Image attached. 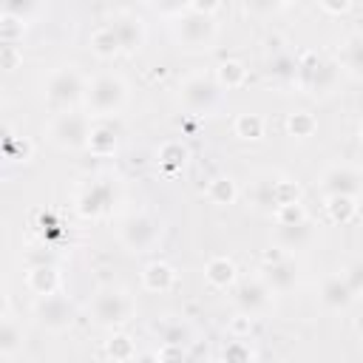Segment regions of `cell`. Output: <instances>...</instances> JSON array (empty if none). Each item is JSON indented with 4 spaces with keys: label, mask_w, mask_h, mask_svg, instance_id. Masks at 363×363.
<instances>
[{
    "label": "cell",
    "mask_w": 363,
    "mask_h": 363,
    "mask_svg": "<svg viewBox=\"0 0 363 363\" xmlns=\"http://www.w3.org/2000/svg\"><path fill=\"white\" fill-rule=\"evenodd\" d=\"M128 102V82L119 74H96L94 79H85V113L91 119H111L113 113H119Z\"/></svg>",
    "instance_id": "obj_1"
},
{
    "label": "cell",
    "mask_w": 363,
    "mask_h": 363,
    "mask_svg": "<svg viewBox=\"0 0 363 363\" xmlns=\"http://www.w3.org/2000/svg\"><path fill=\"white\" fill-rule=\"evenodd\" d=\"M170 37L184 51H207V48H213V43L218 37V23H216L213 14L184 11V14L173 17Z\"/></svg>",
    "instance_id": "obj_2"
},
{
    "label": "cell",
    "mask_w": 363,
    "mask_h": 363,
    "mask_svg": "<svg viewBox=\"0 0 363 363\" xmlns=\"http://www.w3.org/2000/svg\"><path fill=\"white\" fill-rule=\"evenodd\" d=\"M91 122L94 119L79 108L57 111L45 125V136L60 150H85L88 133H91Z\"/></svg>",
    "instance_id": "obj_3"
},
{
    "label": "cell",
    "mask_w": 363,
    "mask_h": 363,
    "mask_svg": "<svg viewBox=\"0 0 363 363\" xmlns=\"http://www.w3.org/2000/svg\"><path fill=\"white\" fill-rule=\"evenodd\" d=\"M133 312H136V301L122 286H105L91 301V318L96 326H105V329H116L128 323Z\"/></svg>",
    "instance_id": "obj_4"
},
{
    "label": "cell",
    "mask_w": 363,
    "mask_h": 363,
    "mask_svg": "<svg viewBox=\"0 0 363 363\" xmlns=\"http://www.w3.org/2000/svg\"><path fill=\"white\" fill-rule=\"evenodd\" d=\"M85 96V77L79 74L77 65H62L57 68L48 82H45V105L57 113V111H71L79 108Z\"/></svg>",
    "instance_id": "obj_5"
},
{
    "label": "cell",
    "mask_w": 363,
    "mask_h": 363,
    "mask_svg": "<svg viewBox=\"0 0 363 363\" xmlns=\"http://www.w3.org/2000/svg\"><path fill=\"white\" fill-rule=\"evenodd\" d=\"M337 65L318 57L315 51H303L298 60H295V79L303 91L309 94H329L337 82Z\"/></svg>",
    "instance_id": "obj_6"
},
{
    "label": "cell",
    "mask_w": 363,
    "mask_h": 363,
    "mask_svg": "<svg viewBox=\"0 0 363 363\" xmlns=\"http://www.w3.org/2000/svg\"><path fill=\"white\" fill-rule=\"evenodd\" d=\"M221 85L213 79V77H204V74H193L182 82L179 88V102L184 105V111L196 113V116H207L213 113L218 105H221Z\"/></svg>",
    "instance_id": "obj_7"
},
{
    "label": "cell",
    "mask_w": 363,
    "mask_h": 363,
    "mask_svg": "<svg viewBox=\"0 0 363 363\" xmlns=\"http://www.w3.org/2000/svg\"><path fill=\"white\" fill-rule=\"evenodd\" d=\"M119 244L128 250V252H150L156 250L159 244V235H162V227L153 216L147 213H130L128 218L119 221Z\"/></svg>",
    "instance_id": "obj_8"
},
{
    "label": "cell",
    "mask_w": 363,
    "mask_h": 363,
    "mask_svg": "<svg viewBox=\"0 0 363 363\" xmlns=\"http://www.w3.org/2000/svg\"><path fill=\"white\" fill-rule=\"evenodd\" d=\"M113 199H116V187L111 184V179H94L77 193L74 210L82 218H102L113 207Z\"/></svg>",
    "instance_id": "obj_9"
},
{
    "label": "cell",
    "mask_w": 363,
    "mask_h": 363,
    "mask_svg": "<svg viewBox=\"0 0 363 363\" xmlns=\"http://www.w3.org/2000/svg\"><path fill=\"white\" fill-rule=\"evenodd\" d=\"M261 278L272 292H289L298 284V264L286 250H275L264 255Z\"/></svg>",
    "instance_id": "obj_10"
},
{
    "label": "cell",
    "mask_w": 363,
    "mask_h": 363,
    "mask_svg": "<svg viewBox=\"0 0 363 363\" xmlns=\"http://www.w3.org/2000/svg\"><path fill=\"white\" fill-rule=\"evenodd\" d=\"M269 301H272V289L264 284L261 275L255 278H244L233 286V303L238 312L250 315V318H258L261 312L269 309Z\"/></svg>",
    "instance_id": "obj_11"
},
{
    "label": "cell",
    "mask_w": 363,
    "mask_h": 363,
    "mask_svg": "<svg viewBox=\"0 0 363 363\" xmlns=\"http://www.w3.org/2000/svg\"><path fill=\"white\" fill-rule=\"evenodd\" d=\"M360 170L354 164H332L320 173L318 179V190L323 199L329 196H360Z\"/></svg>",
    "instance_id": "obj_12"
},
{
    "label": "cell",
    "mask_w": 363,
    "mask_h": 363,
    "mask_svg": "<svg viewBox=\"0 0 363 363\" xmlns=\"http://www.w3.org/2000/svg\"><path fill=\"white\" fill-rule=\"evenodd\" d=\"M108 28L113 31V37H116V43H119V51H128V54H133V51H139L142 48V43H145V20L139 17V14H133V11H119V14H113L111 17V23H108Z\"/></svg>",
    "instance_id": "obj_13"
},
{
    "label": "cell",
    "mask_w": 363,
    "mask_h": 363,
    "mask_svg": "<svg viewBox=\"0 0 363 363\" xmlns=\"http://www.w3.org/2000/svg\"><path fill=\"white\" fill-rule=\"evenodd\" d=\"M34 315H37V320H40L45 329H51V332H62V329H68L71 320H74V306H71L62 295L51 292V295H43V298L37 301Z\"/></svg>",
    "instance_id": "obj_14"
},
{
    "label": "cell",
    "mask_w": 363,
    "mask_h": 363,
    "mask_svg": "<svg viewBox=\"0 0 363 363\" xmlns=\"http://www.w3.org/2000/svg\"><path fill=\"white\" fill-rule=\"evenodd\" d=\"M357 292H360V289L349 281L346 272L329 275V278H323V284H320V303H323L326 309H332V312H343L346 306H352V301L357 298Z\"/></svg>",
    "instance_id": "obj_15"
},
{
    "label": "cell",
    "mask_w": 363,
    "mask_h": 363,
    "mask_svg": "<svg viewBox=\"0 0 363 363\" xmlns=\"http://www.w3.org/2000/svg\"><path fill=\"white\" fill-rule=\"evenodd\" d=\"M119 145V133L113 128V122L108 119H94L91 122V133H88V145L85 150H91L94 156H111Z\"/></svg>",
    "instance_id": "obj_16"
},
{
    "label": "cell",
    "mask_w": 363,
    "mask_h": 363,
    "mask_svg": "<svg viewBox=\"0 0 363 363\" xmlns=\"http://www.w3.org/2000/svg\"><path fill=\"white\" fill-rule=\"evenodd\" d=\"M312 238H315V227H312L309 216L301 221H292V224H278V241H281V250H286V252L309 247Z\"/></svg>",
    "instance_id": "obj_17"
},
{
    "label": "cell",
    "mask_w": 363,
    "mask_h": 363,
    "mask_svg": "<svg viewBox=\"0 0 363 363\" xmlns=\"http://www.w3.org/2000/svg\"><path fill=\"white\" fill-rule=\"evenodd\" d=\"M204 278H207V284L216 286V289H230V286L235 284V278H238V269H235V264H233L227 255H216V258L207 261Z\"/></svg>",
    "instance_id": "obj_18"
},
{
    "label": "cell",
    "mask_w": 363,
    "mask_h": 363,
    "mask_svg": "<svg viewBox=\"0 0 363 363\" xmlns=\"http://www.w3.org/2000/svg\"><path fill=\"white\" fill-rule=\"evenodd\" d=\"M173 284H176V272L164 261H153L142 269V286L147 292H167V289H173Z\"/></svg>",
    "instance_id": "obj_19"
},
{
    "label": "cell",
    "mask_w": 363,
    "mask_h": 363,
    "mask_svg": "<svg viewBox=\"0 0 363 363\" xmlns=\"http://www.w3.org/2000/svg\"><path fill=\"white\" fill-rule=\"evenodd\" d=\"M26 284H28V289H31L37 298L51 295V292H57V286H60V272H57L54 267H48V264H40V267L28 269Z\"/></svg>",
    "instance_id": "obj_20"
},
{
    "label": "cell",
    "mask_w": 363,
    "mask_h": 363,
    "mask_svg": "<svg viewBox=\"0 0 363 363\" xmlns=\"http://www.w3.org/2000/svg\"><path fill=\"white\" fill-rule=\"evenodd\" d=\"M213 79L221 85V91H233V88H241L247 82V65L238 62V60H221L216 65V74Z\"/></svg>",
    "instance_id": "obj_21"
},
{
    "label": "cell",
    "mask_w": 363,
    "mask_h": 363,
    "mask_svg": "<svg viewBox=\"0 0 363 363\" xmlns=\"http://www.w3.org/2000/svg\"><path fill=\"white\" fill-rule=\"evenodd\" d=\"M88 48H91V54H94L96 60H111V57L119 54V43H116L113 31L108 28V23L99 26V28L88 37Z\"/></svg>",
    "instance_id": "obj_22"
},
{
    "label": "cell",
    "mask_w": 363,
    "mask_h": 363,
    "mask_svg": "<svg viewBox=\"0 0 363 363\" xmlns=\"http://www.w3.org/2000/svg\"><path fill=\"white\" fill-rule=\"evenodd\" d=\"M360 65H363V40H360V34H352L340 45V68H346L352 77H357Z\"/></svg>",
    "instance_id": "obj_23"
},
{
    "label": "cell",
    "mask_w": 363,
    "mask_h": 363,
    "mask_svg": "<svg viewBox=\"0 0 363 363\" xmlns=\"http://www.w3.org/2000/svg\"><path fill=\"white\" fill-rule=\"evenodd\" d=\"M207 199L213 204H218V207H227V204H233L238 199V187H235V182L230 176H216L207 184Z\"/></svg>",
    "instance_id": "obj_24"
},
{
    "label": "cell",
    "mask_w": 363,
    "mask_h": 363,
    "mask_svg": "<svg viewBox=\"0 0 363 363\" xmlns=\"http://www.w3.org/2000/svg\"><path fill=\"white\" fill-rule=\"evenodd\" d=\"M326 210L332 221L349 224L357 216V196H329L326 199Z\"/></svg>",
    "instance_id": "obj_25"
},
{
    "label": "cell",
    "mask_w": 363,
    "mask_h": 363,
    "mask_svg": "<svg viewBox=\"0 0 363 363\" xmlns=\"http://www.w3.org/2000/svg\"><path fill=\"white\" fill-rule=\"evenodd\" d=\"M233 130L244 142H258L264 136V119L258 113H238L233 122Z\"/></svg>",
    "instance_id": "obj_26"
},
{
    "label": "cell",
    "mask_w": 363,
    "mask_h": 363,
    "mask_svg": "<svg viewBox=\"0 0 363 363\" xmlns=\"http://www.w3.org/2000/svg\"><path fill=\"white\" fill-rule=\"evenodd\" d=\"M23 346V332L14 320L9 318H0V354L9 357V354H17Z\"/></svg>",
    "instance_id": "obj_27"
},
{
    "label": "cell",
    "mask_w": 363,
    "mask_h": 363,
    "mask_svg": "<svg viewBox=\"0 0 363 363\" xmlns=\"http://www.w3.org/2000/svg\"><path fill=\"white\" fill-rule=\"evenodd\" d=\"M156 162H159V167H164V170H179V167L187 162V147H184L182 142H164V145L159 147V153H156Z\"/></svg>",
    "instance_id": "obj_28"
},
{
    "label": "cell",
    "mask_w": 363,
    "mask_h": 363,
    "mask_svg": "<svg viewBox=\"0 0 363 363\" xmlns=\"http://www.w3.org/2000/svg\"><path fill=\"white\" fill-rule=\"evenodd\" d=\"M286 130H289V136H295V139H309V136L318 130V119H315L309 111L289 113V119H286Z\"/></svg>",
    "instance_id": "obj_29"
},
{
    "label": "cell",
    "mask_w": 363,
    "mask_h": 363,
    "mask_svg": "<svg viewBox=\"0 0 363 363\" xmlns=\"http://www.w3.org/2000/svg\"><path fill=\"white\" fill-rule=\"evenodd\" d=\"M23 34H26V20L23 17H11V14L0 17V43H17Z\"/></svg>",
    "instance_id": "obj_30"
},
{
    "label": "cell",
    "mask_w": 363,
    "mask_h": 363,
    "mask_svg": "<svg viewBox=\"0 0 363 363\" xmlns=\"http://www.w3.org/2000/svg\"><path fill=\"white\" fill-rule=\"evenodd\" d=\"M133 354H136V349H133V340L128 335H113L108 340V357H113V360H130Z\"/></svg>",
    "instance_id": "obj_31"
},
{
    "label": "cell",
    "mask_w": 363,
    "mask_h": 363,
    "mask_svg": "<svg viewBox=\"0 0 363 363\" xmlns=\"http://www.w3.org/2000/svg\"><path fill=\"white\" fill-rule=\"evenodd\" d=\"M147 3H150V9H153L156 14H162V17H167V20L184 14V11L190 9V0H147Z\"/></svg>",
    "instance_id": "obj_32"
},
{
    "label": "cell",
    "mask_w": 363,
    "mask_h": 363,
    "mask_svg": "<svg viewBox=\"0 0 363 363\" xmlns=\"http://www.w3.org/2000/svg\"><path fill=\"white\" fill-rule=\"evenodd\" d=\"M258 354L250 349V343H247V337H235L227 349H224V360H255Z\"/></svg>",
    "instance_id": "obj_33"
},
{
    "label": "cell",
    "mask_w": 363,
    "mask_h": 363,
    "mask_svg": "<svg viewBox=\"0 0 363 363\" xmlns=\"http://www.w3.org/2000/svg\"><path fill=\"white\" fill-rule=\"evenodd\" d=\"M20 60H23V54H20L17 43H0V68H3V71L17 68Z\"/></svg>",
    "instance_id": "obj_34"
},
{
    "label": "cell",
    "mask_w": 363,
    "mask_h": 363,
    "mask_svg": "<svg viewBox=\"0 0 363 363\" xmlns=\"http://www.w3.org/2000/svg\"><path fill=\"white\" fill-rule=\"evenodd\" d=\"M31 6H34V0H0V11H3V14L23 17V20H26V14L31 11Z\"/></svg>",
    "instance_id": "obj_35"
},
{
    "label": "cell",
    "mask_w": 363,
    "mask_h": 363,
    "mask_svg": "<svg viewBox=\"0 0 363 363\" xmlns=\"http://www.w3.org/2000/svg\"><path fill=\"white\" fill-rule=\"evenodd\" d=\"M269 71L275 77H284V79H295V60L292 57H278L269 62Z\"/></svg>",
    "instance_id": "obj_36"
},
{
    "label": "cell",
    "mask_w": 363,
    "mask_h": 363,
    "mask_svg": "<svg viewBox=\"0 0 363 363\" xmlns=\"http://www.w3.org/2000/svg\"><path fill=\"white\" fill-rule=\"evenodd\" d=\"M230 332L235 335V337H250V332H252V318L250 315H238L233 323H230Z\"/></svg>",
    "instance_id": "obj_37"
},
{
    "label": "cell",
    "mask_w": 363,
    "mask_h": 363,
    "mask_svg": "<svg viewBox=\"0 0 363 363\" xmlns=\"http://www.w3.org/2000/svg\"><path fill=\"white\" fill-rule=\"evenodd\" d=\"M221 9V0H190L187 11H199V14H216Z\"/></svg>",
    "instance_id": "obj_38"
},
{
    "label": "cell",
    "mask_w": 363,
    "mask_h": 363,
    "mask_svg": "<svg viewBox=\"0 0 363 363\" xmlns=\"http://www.w3.org/2000/svg\"><path fill=\"white\" fill-rule=\"evenodd\" d=\"M318 3H320V9L329 11V14H346V11L352 9V0H318Z\"/></svg>",
    "instance_id": "obj_39"
},
{
    "label": "cell",
    "mask_w": 363,
    "mask_h": 363,
    "mask_svg": "<svg viewBox=\"0 0 363 363\" xmlns=\"http://www.w3.org/2000/svg\"><path fill=\"white\" fill-rule=\"evenodd\" d=\"M247 6H250L252 11H258V14H267V11L278 9V3H275V0H247Z\"/></svg>",
    "instance_id": "obj_40"
},
{
    "label": "cell",
    "mask_w": 363,
    "mask_h": 363,
    "mask_svg": "<svg viewBox=\"0 0 363 363\" xmlns=\"http://www.w3.org/2000/svg\"><path fill=\"white\" fill-rule=\"evenodd\" d=\"M0 357H3V354H0Z\"/></svg>",
    "instance_id": "obj_41"
}]
</instances>
